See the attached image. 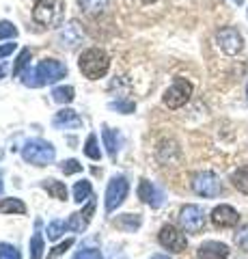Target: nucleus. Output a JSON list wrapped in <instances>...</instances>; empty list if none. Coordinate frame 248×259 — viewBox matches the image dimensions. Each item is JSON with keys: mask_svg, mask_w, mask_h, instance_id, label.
Here are the masks:
<instances>
[{"mask_svg": "<svg viewBox=\"0 0 248 259\" xmlns=\"http://www.w3.org/2000/svg\"><path fill=\"white\" fill-rule=\"evenodd\" d=\"M67 76V65L61 63L57 59H45L35 67V71H26V78H24V84L26 87H45L52 82H59L61 78Z\"/></svg>", "mask_w": 248, "mask_h": 259, "instance_id": "nucleus-1", "label": "nucleus"}, {"mask_svg": "<svg viewBox=\"0 0 248 259\" xmlns=\"http://www.w3.org/2000/svg\"><path fill=\"white\" fill-rule=\"evenodd\" d=\"M78 67L89 80H100V78H104L108 74L110 59H108L106 52L100 50V48H89V50H84L82 54H80Z\"/></svg>", "mask_w": 248, "mask_h": 259, "instance_id": "nucleus-2", "label": "nucleus"}, {"mask_svg": "<svg viewBox=\"0 0 248 259\" xmlns=\"http://www.w3.org/2000/svg\"><path fill=\"white\" fill-rule=\"evenodd\" d=\"M33 18L37 24L47 28L61 26L65 18V0H37L33 7Z\"/></svg>", "mask_w": 248, "mask_h": 259, "instance_id": "nucleus-3", "label": "nucleus"}, {"mask_svg": "<svg viewBox=\"0 0 248 259\" xmlns=\"http://www.w3.org/2000/svg\"><path fill=\"white\" fill-rule=\"evenodd\" d=\"M57 156V151H54V145L47 143V141H41V139H35V141H28L24 145L22 149V158L24 162H30V164L35 166H45L50 164Z\"/></svg>", "mask_w": 248, "mask_h": 259, "instance_id": "nucleus-4", "label": "nucleus"}, {"mask_svg": "<svg viewBox=\"0 0 248 259\" xmlns=\"http://www.w3.org/2000/svg\"><path fill=\"white\" fill-rule=\"evenodd\" d=\"M190 95H192V82L186 78H175L173 80V84L164 91V97H162V102H164V106H169V108H181V106H186V104L190 102Z\"/></svg>", "mask_w": 248, "mask_h": 259, "instance_id": "nucleus-5", "label": "nucleus"}, {"mask_svg": "<svg viewBox=\"0 0 248 259\" xmlns=\"http://www.w3.org/2000/svg\"><path fill=\"white\" fill-rule=\"evenodd\" d=\"M192 190H194L199 197L205 199H214L222 194V184L212 171H201L192 177Z\"/></svg>", "mask_w": 248, "mask_h": 259, "instance_id": "nucleus-6", "label": "nucleus"}, {"mask_svg": "<svg viewBox=\"0 0 248 259\" xmlns=\"http://www.w3.org/2000/svg\"><path fill=\"white\" fill-rule=\"evenodd\" d=\"M127 190H130V184H127L125 177L117 175L110 180L108 188H106V201H104V207H106V212H115V209L119 207L125 201L127 197Z\"/></svg>", "mask_w": 248, "mask_h": 259, "instance_id": "nucleus-7", "label": "nucleus"}, {"mask_svg": "<svg viewBox=\"0 0 248 259\" xmlns=\"http://www.w3.org/2000/svg\"><path fill=\"white\" fill-rule=\"evenodd\" d=\"M216 44H218V48H220V50L225 52V54L235 56L237 52H242L244 39H242V35H239L237 28L225 26V28H220L218 32H216Z\"/></svg>", "mask_w": 248, "mask_h": 259, "instance_id": "nucleus-8", "label": "nucleus"}, {"mask_svg": "<svg viewBox=\"0 0 248 259\" xmlns=\"http://www.w3.org/2000/svg\"><path fill=\"white\" fill-rule=\"evenodd\" d=\"M158 242H160V246H164L166 250H171V253H181V250H186V246H188L186 236H183L175 225H164L158 233Z\"/></svg>", "mask_w": 248, "mask_h": 259, "instance_id": "nucleus-9", "label": "nucleus"}, {"mask_svg": "<svg viewBox=\"0 0 248 259\" xmlns=\"http://www.w3.org/2000/svg\"><path fill=\"white\" fill-rule=\"evenodd\" d=\"M179 223L186 233H201L205 227V212L199 205H183L179 212Z\"/></svg>", "mask_w": 248, "mask_h": 259, "instance_id": "nucleus-10", "label": "nucleus"}, {"mask_svg": "<svg viewBox=\"0 0 248 259\" xmlns=\"http://www.w3.org/2000/svg\"><path fill=\"white\" fill-rule=\"evenodd\" d=\"M82 39H84V30L80 26V22H76V20L65 24L57 35V41L61 44V48H67V50L76 48L78 44H82Z\"/></svg>", "mask_w": 248, "mask_h": 259, "instance_id": "nucleus-11", "label": "nucleus"}, {"mask_svg": "<svg viewBox=\"0 0 248 259\" xmlns=\"http://www.w3.org/2000/svg\"><path fill=\"white\" fill-rule=\"evenodd\" d=\"M212 223L220 229H227V227H235L239 223V214L235 212V207L231 205H216L212 209Z\"/></svg>", "mask_w": 248, "mask_h": 259, "instance_id": "nucleus-12", "label": "nucleus"}, {"mask_svg": "<svg viewBox=\"0 0 248 259\" xmlns=\"http://www.w3.org/2000/svg\"><path fill=\"white\" fill-rule=\"evenodd\" d=\"M138 199L142 201V203L151 205V207H162L164 192L160 188H156L149 180H140V184H138Z\"/></svg>", "mask_w": 248, "mask_h": 259, "instance_id": "nucleus-13", "label": "nucleus"}, {"mask_svg": "<svg viewBox=\"0 0 248 259\" xmlns=\"http://www.w3.org/2000/svg\"><path fill=\"white\" fill-rule=\"evenodd\" d=\"M93 212H95V201L89 199V201H86V207L82 209V212H76V214L69 216L67 227H69L71 231H76V233H82L86 227H89L91 218H93Z\"/></svg>", "mask_w": 248, "mask_h": 259, "instance_id": "nucleus-14", "label": "nucleus"}, {"mask_svg": "<svg viewBox=\"0 0 248 259\" xmlns=\"http://www.w3.org/2000/svg\"><path fill=\"white\" fill-rule=\"evenodd\" d=\"M52 125L57 130H78V127H82V117L71 108H63L54 115Z\"/></svg>", "mask_w": 248, "mask_h": 259, "instance_id": "nucleus-15", "label": "nucleus"}, {"mask_svg": "<svg viewBox=\"0 0 248 259\" xmlns=\"http://www.w3.org/2000/svg\"><path fill=\"white\" fill-rule=\"evenodd\" d=\"M229 257V246L222 244V242H203L199 246V259H227Z\"/></svg>", "mask_w": 248, "mask_h": 259, "instance_id": "nucleus-16", "label": "nucleus"}, {"mask_svg": "<svg viewBox=\"0 0 248 259\" xmlns=\"http://www.w3.org/2000/svg\"><path fill=\"white\" fill-rule=\"evenodd\" d=\"M140 225H142V218L138 214H123L115 221L117 229H121L125 233H134L136 229H140Z\"/></svg>", "mask_w": 248, "mask_h": 259, "instance_id": "nucleus-17", "label": "nucleus"}, {"mask_svg": "<svg viewBox=\"0 0 248 259\" xmlns=\"http://www.w3.org/2000/svg\"><path fill=\"white\" fill-rule=\"evenodd\" d=\"M102 139H104V147H106L108 156L110 158H117V151H119V134L115 132V130H110L108 125L102 127Z\"/></svg>", "mask_w": 248, "mask_h": 259, "instance_id": "nucleus-18", "label": "nucleus"}, {"mask_svg": "<svg viewBox=\"0 0 248 259\" xmlns=\"http://www.w3.org/2000/svg\"><path fill=\"white\" fill-rule=\"evenodd\" d=\"M39 227H41V221H37V231H35V236L30 238L28 242V255L30 259H41L43 257V236H41V231H39Z\"/></svg>", "mask_w": 248, "mask_h": 259, "instance_id": "nucleus-19", "label": "nucleus"}, {"mask_svg": "<svg viewBox=\"0 0 248 259\" xmlns=\"http://www.w3.org/2000/svg\"><path fill=\"white\" fill-rule=\"evenodd\" d=\"M41 188L47 190V194H52V199H59V201H65V199H67V186L63 184V182L43 180V182H41Z\"/></svg>", "mask_w": 248, "mask_h": 259, "instance_id": "nucleus-20", "label": "nucleus"}, {"mask_svg": "<svg viewBox=\"0 0 248 259\" xmlns=\"http://www.w3.org/2000/svg\"><path fill=\"white\" fill-rule=\"evenodd\" d=\"M78 5L86 15H102L108 9V0H78Z\"/></svg>", "mask_w": 248, "mask_h": 259, "instance_id": "nucleus-21", "label": "nucleus"}, {"mask_svg": "<svg viewBox=\"0 0 248 259\" xmlns=\"http://www.w3.org/2000/svg\"><path fill=\"white\" fill-rule=\"evenodd\" d=\"M0 212L3 214H26V205L20 199H3L0 201Z\"/></svg>", "mask_w": 248, "mask_h": 259, "instance_id": "nucleus-22", "label": "nucleus"}, {"mask_svg": "<svg viewBox=\"0 0 248 259\" xmlns=\"http://www.w3.org/2000/svg\"><path fill=\"white\" fill-rule=\"evenodd\" d=\"M91 194H93L91 182H86V180L76 182V186H74V201L76 203H84V201H89Z\"/></svg>", "mask_w": 248, "mask_h": 259, "instance_id": "nucleus-23", "label": "nucleus"}, {"mask_svg": "<svg viewBox=\"0 0 248 259\" xmlns=\"http://www.w3.org/2000/svg\"><path fill=\"white\" fill-rule=\"evenodd\" d=\"M231 182H233V186L239 192L248 194V166H239L237 171H233V175H231Z\"/></svg>", "mask_w": 248, "mask_h": 259, "instance_id": "nucleus-24", "label": "nucleus"}, {"mask_svg": "<svg viewBox=\"0 0 248 259\" xmlns=\"http://www.w3.org/2000/svg\"><path fill=\"white\" fill-rule=\"evenodd\" d=\"M74 97H76L74 87H57L52 91V100L57 104H71L74 102Z\"/></svg>", "mask_w": 248, "mask_h": 259, "instance_id": "nucleus-25", "label": "nucleus"}, {"mask_svg": "<svg viewBox=\"0 0 248 259\" xmlns=\"http://www.w3.org/2000/svg\"><path fill=\"white\" fill-rule=\"evenodd\" d=\"M84 156L91 158V160H102V151H100V145H97V136L89 134V139L84 143Z\"/></svg>", "mask_w": 248, "mask_h": 259, "instance_id": "nucleus-26", "label": "nucleus"}, {"mask_svg": "<svg viewBox=\"0 0 248 259\" xmlns=\"http://www.w3.org/2000/svg\"><path fill=\"white\" fill-rule=\"evenodd\" d=\"M69 229L67 227V223H63V221H54V223H50L47 225V238L50 240H59L63 233H65Z\"/></svg>", "mask_w": 248, "mask_h": 259, "instance_id": "nucleus-27", "label": "nucleus"}, {"mask_svg": "<svg viewBox=\"0 0 248 259\" xmlns=\"http://www.w3.org/2000/svg\"><path fill=\"white\" fill-rule=\"evenodd\" d=\"M71 246H74V240H71V238L65 240V242H61V244H57V246L50 250V253H47V259H59V257H63Z\"/></svg>", "mask_w": 248, "mask_h": 259, "instance_id": "nucleus-28", "label": "nucleus"}, {"mask_svg": "<svg viewBox=\"0 0 248 259\" xmlns=\"http://www.w3.org/2000/svg\"><path fill=\"white\" fill-rule=\"evenodd\" d=\"M15 37H18V28H15L9 20L0 22V41H3V39H15Z\"/></svg>", "mask_w": 248, "mask_h": 259, "instance_id": "nucleus-29", "label": "nucleus"}, {"mask_svg": "<svg viewBox=\"0 0 248 259\" xmlns=\"http://www.w3.org/2000/svg\"><path fill=\"white\" fill-rule=\"evenodd\" d=\"M28 63H30V50L26 48V50H22V52H20L18 61H15V65H13V76H20V74H22V69L26 67Z\"/></svg>", "mask_w": 248, "mask_h": 259, "instance_id": "nucleus-30", "label": "nucleus"}, {"mask_svg": "<svg viewBox=\"0 0 248 259\" xmlns=\"http://www.w3.org/2000/svg\"><path fill=\"white\" fill-rule=\"evenodd\" d=\"M0 259H22V257H20V250L13 244L0 242Z\"/></svg>", "mask_w": 248, "mask_h": 259, "instance_id": "nucleus-31", "label": "nucleus"}, {"mask_svg": "<svg viewBox=\"0 0 248 259\" xmlns=\"http://www.w3.org/2000/svg\"><path fill=\"white\" fill-rule=\"evenodd\" d=\"M61 171L65 173V175H76V173H80L82 171V164H80L78 160H65V162H61Z\"/></svg>", "mask_w": 248, "mask_h": 259, "instance_id": "nucleus-32", "label": "nucleus"}, {"mask_svg": "<svg viewBox=\"0 0 248 259\" xmlns=\"http://www.w3.org/2000/svg\"><path fill=\"white\" fill-rule=\"evenodd\" d=\"M110 108L123 112V115H132V112H134V102H121V100H119V102L110 104Z\"/></svg>", "mask_w": 248, "mask_h": 259, "instance_id": "nucleus-33", "label": "nucleus"}, {"mask_svg": "<svg viewBox=\"0 0 248 259\" xmlns=\"http://www.w3.org/2000/svg\"><path fill=\"white\" fill-rule=\"evenodd\" d=\"M74 259H102V250L100 248H84V250H80Z\"/></svg>", "mask_w": 248, "mask_h": 259, "instance_id": "nucleus-34", "label": "nucleus"}, {"mask_svg": "<svg viewBox=\"0 0 248 259\" xmlns=\"http://www.w3.org/2000/svg\"><path fill=\"white\" fill-rule=\"evenodd\" d=\"M235 242H237V246H239V248L248 250V225H246V227H242V229L237 231V236H235Z\"/></svg>", "mask_w": 248, "mask_h": 259, "instance_id": "nucleus-35", "label": "nucleus"}, {"mask_svg": "<svg viewBox=\"0 0 248 259\" xmlns=\"http://www.w3.org/2000/svg\"><path fill=\"white\" fill-rule=\"evenodd\" d=\"M18 48V44H5V46H0V59H5V56H9V54H13V50Z\"/></svg>", "mask_w": 248, "mask_h": 259, "instance_id": "nucleus-36", "label": "nucleus"}, {"mask_svg": "<svg viewBox=\"0 0 248 259\" xmlns=\"http://www.w3.org/2000/svg\"><path fill=\"white\" fill-rule=\"evenodd\" d=\"M151 259H171V257H169V255H154Z\"/></svg>", "mask_w": 248, "mask_h": 259, "instance_id": "nucleus-37", "label": "nucleus"}, {"mask_svg": "<svg viewBox=\"0 0 248 259\" xmlns=\"http://www.w3.org/2000/svg\"><path fill=\"white\" fill-rule=\"evenodd\" d=\"M110 259H127V257H125V255H113Z\"/></svg>", "mask_w": 248, "mask_h": 259, "instance_id": "nucleus-38", "label": "nucleus"}, {"mask_svg": "<svg viewBox=\"0 0 248 259\" xmlns=\"http://www.w3.org/2000/svg\"><path fill=\"white\" fill-rule=\"evenodd\" d=\"M0 78H5V67L3 65H0Z\"/></svg>", "mask_w": 248, "mask_h": 259, "instance_id": "nucleus-39", "label": "nucleus"}, {"mask_svg": "<svg viewBox=\"0 0 248 259\" xmlns=\"http://www.w3.org/2000/svg\"><path fill=\"white\" fill-rule=\"evenodd\" d=\"M142 3H145V5H151V3H156V0H142Z\"/></svg>", "mask_w": 248, "mask_h": 259, "instance_id": "nucleus-40", "label": "nucleus"}, {"mask_svg": "<svg viewBox=\"0 0 248 259\" xmlns=\"http://www.w3.org/2000/svg\"><path fill=\"white\" fill-rule=\"evenodd\" d=\"M0 194H3V182H0Z\"/></svg>", "mask_w": 248, "mask_h": 259, "instance_id": "nucleus-41", "label": "nucleus"}, {"mask_svg": "<svg viewBox=\"0 0 248 259\" xmlns=\"http://www.w3.org/2000/svg\"><path fill=\"white\" fill-rule=\"evenodd\" d=\"M246 97H248V82H246Z\"/></svg>", "mask_w": 248, "mask_h": 259, "instance_id": "nucleus-42", "label": "nucleus"}, {"mask_svg": "<svg viewBox=\"0 0 248 259\" xmlns=\"http://www.w3.org/2000/svg\"><path fill=\"white\" fill-rule=\"evenodd\" d=\"M237 3H242V0H237Z\"/></svg>", "mask_w": 248, "mask_h": 259, "instance_id": "nucleus-43", "label": "nucleus"}]
</instances>
